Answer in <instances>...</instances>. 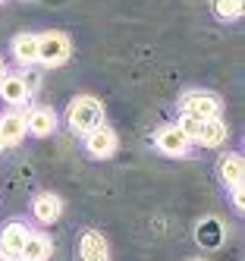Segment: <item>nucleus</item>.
I'll use <instances>...</instances> for the list:
<instances>
[{
	"label": "nucleus",
	"instance_id": "obj_1",
	"mask_svg": "<svg viewBox=\"0 0 245 261\" xmlns=\"http://www.w3.org/2000/svg\"><path fill=\"white\" fill-rule=\"evenodd\" d=\"M66 120H69V126L75 129V133H88V129L104 123V104L98 98H91V95H82V98H75L69 104Z\"/></svg>",
	"mask_w": 245,
	"mask_h": 261
},
{
	"label": "nucleus",
	"instance_id": "obj_2",
	"mask_svg": "<svg viewBox=\"0 0 245 261\" xmlns=\"http://www.w3.org/2000/svg\"><path fill=\"white\" fill-rule=\"evenodd\" d=\"M69 38L63 32H44L38 35V63L44 66H60L69 60Z\"/></svg>",
	"mask_w": 245,
	"mask_h": 261
},
{
	"label": "nucleus",
	"instance_id": "obj_3",
	"mask_svg": "<svg viewBox=\"0 0 245 261\" xmlns=\"http://www.w3.org/2000/svg\"><path fill=\"white\" fill-rule=\"evenodd\" d=\"M182 117L214 120V117H220V98L211 95V91H188L182 98Z\"/></svg>",
	"mask_w": 245,
	"mask_h": 261
},
{
	"label": "nucleus",
	"instance_id": "obj_4",
	"mask_svg": "<svg viewBox=\"0 0 245 261\" xmlns=\"http://www.w3.org/2000/svg\"><path fill=\"white\" fill-rule=\"evenodd\" d=\"M85 148L94 154V158H110L113 151H117V133H113L110 126H94L85 133Z\"/></svg>",
	"mask_w": 245,
	"mask_h": 261
},
{
	"label": "nucleus",
	"instance_id": "obj_5",
	"mask_svg": "<svg viewBox=\"0 0 245 261\" xmlns=\"http://www.w3.org/2000/svg\"><path fill=\"white\" fill-rule=\"evenodd\" d=\"M29 230L22 223H10V227L0 233V258L4 261H22V246H25Z\"/></svg>",
	"mask_w": 245,
	"mask_h": 261
},
{
	"label": "nucleus",
	"instance_id": "obj_6",
	"mask_svg": "<svg viewBox=\"0 0 245 261\" xmlns=\"http://www.w3.org/2000/svg\"><path fill=\"white\" fill-rule=\"evenodd\" d=\"M157 148L164 154H170V158H182V154H188L192 142H188V136L182 133L179 126H164L157 133Z\"/></svg>",
	"mask_w": 245,
	"mask_h": 261
},
{
	"label": "nucleus",
	"instance_id": "obj_7",
	"mask_svg": "<svg viewBox=\"0 0 245 261\" xmlns=\"http://www.w3.org/2000/svg\"><path fill=\"white\" fill-rule=\"evenodd\" d=\"M242 173H245L242 154H226V158H220V179H223L226 186H233L236 204H242Z\"/></svg>",
	"mask_w": 245,
	"mask_h": 261
},
{
	"label": "nucleus",
	"instance_id": "obj_8",
	"mask_svg": "<svg viewBox=\"0 0 245 261\" xmlns=\"http://www.w3.org/2000/svg\"><path fill=\"white\" fill-rule=\"evenodd\" d=\"M79 255H82V261H110L107 239L101 233H94V230L82 233V239H79Z\"/></svg>",
	"mask_w": 245,
	"mask_h": 261
},
{
	"label": "nucleus",
	"instance_id": "obj_9",
	"mask_svg": "<svg viewBox=\"0 0 245 261\" xmlns=\"http://www.w3.org/2000/svg\"><path fill=\"white\" fill-rule=\"evenodd\" d=\"M0 98L10 104H25L32 98V85L22 76H4L0 79Z\"/></svg>",
	"mask_w": 245,
	"mask_h": 261
},
{
	"label": "nucleus",
	"instance_id": "obj_10",
	"mask_svg": "<svg viewBox=\"0 0 245 261\" xmlns=\"http://www.w3.org/2000/svg\"><path fill=\"white\" fill-rule=\"evenodd\" d=\"M25 129L32 136H50L57 129V114L50 107H35L32 114L25 117Z\"/></svg>",
	"mask_w": 245,
	"mask_h": 261
},
{
	"label": "nucleus",
	"instance_id": "obj_11",
	"mask_svg": "<svg viewBox=\"0 0 245 261\" xmlns=\"http://www.w3.org/2000/svg\"><path fill=\"white\" fill-rule=\"evenodd\" d=\"M25 133H29V129H25V117L22 114L0 117V145H16Z\"/></svg>",
	"mask_w": 245,
	"mask_h": 261
},
{
	"label": "nucleus",
	"instance_id": "obj_12",
	"mask_svg": "<svg viewBox=\"0 0 245 261\" xmlns=\"http://www.w3.org/2000/svg\"><path fill=\"white\" fill-rule=\"evenodd\" d=\"M32 211H35V217L41 220V223H53L57 217H60L63 204H60V198H57V195H50V192H41V195L35 198Z\"/></svg>",
	"mask_w": 245,
	"mask_h": 261
},
{
	"label": "nucleus",
	"instance_id": "obj_13",
	"mask_svg": "<svg viewBox=\"0 0 245 261\" xmlns=\"http://www.w3.org/2000/svg\"><path fill=\"white\" fill-rule=\"evenodd\" d=\"M13 54H16V60L29 66V63H38V35H16V41H13Z\"/></svg>",
	"mask_w": 245,
	"mask_h": 261
},
{
	"label": "nucleus",
	"instance_id": "obj_14",
	"mask_svg": "<svg viewBox=\"0 0 245 261\" xmlns=\"http://www.w3.org/2000/svg\"><path fill=\"white\" fill-rule=\"evenodd\" d=\"M198 142H201L204 148L223 145V142H226V123H220V117L204 120V123H201V133H198Z\"/></svg>",
	"mask_w": 245,
	"mask_h": 261
},
{
	"label": "nucleus",
	"instance_id": "obj_15",
	"mask_svg": "<svg viewBox=\"0 0 245 261\" xmlns=\"http://www.w3.org/2000/svg\"><path fill=\"white\" fill-rule=\"evenodd\" d=\"M47 258H50V239L29 233L22 246V261H47Z\"/></svg>",
	"mask_w": 245,
	"mask_h": 261
},
{
	"label": "nucleus",
	"instance_id": "obj_16",
	"mask_svg": "<svg viewBox=\"0 0 245 261\" xmlns=\"http://www.w3.org/2000/svg\"><path fill=\"white\" fill-rule=\"evenodd\" d=\"M245 10V0H214V13L220 19H239Z\"/></svg>",
	"mask_w": 245,
	"mask_h": 261
},
{
	"label": "nucleus",
	"instance_id": "obj_17",
	"mask_svg": "<svg viewBox=\"0 0 245 261\" xmlns=\"http://www.w3.org/2000/svg\"><path fill=\"white\" fill-rule=\"evenodd\" d=\"M201 123L204 120H195V117H182V123H179V129L188 136V142H198V133H201Z\"/></svg>",
	"mask_w": 245,
	"mask_h": 261
},
{
	"label": "nucleus",
	"instance_id": "obj_18",
	"mask_svg": "<svg viewBox=\"0 0 245 261\" xmlns=\"http://www.w3.org/2000/svg\"><path fill=\"white\" fill-rule=\"evenodd\" d=\"M7 76V69H4V63H0V79H4Z\"/></svg>",
	"mask_w": 245,
	"mask_h": 261
},
{
	"label": "nucleus",
	"instance_id": "obj_19",
	"mask_svg": "<svg viewBox=\"0 0 245 261\" xmlns=\"http://www.w3.org/2000/svg\"><path fill=\"white\" fill-rule=\"evenodd\" d=\"M195 261H201V258H195Z\"/></svg>",
	"mask_w": 245,
	"mask_h": 261
}]
</instances>
